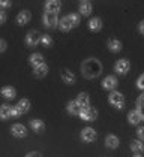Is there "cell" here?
I'll use <instances>...</instances> for the list:
<instances>
[{"label": "cell", "mask_w": 144, "mask_h": 157, "mask_svg": "<svg viewBox=\"0 0 144 157\" xmlns=\"http://www.w3.org/2000/svg\"><path fill=\"white\" fill-rule=\"evenodd\" d=\"M80 13L81 15H90L92 13V3L90 2H81L80 3Z\"/></svg>", "instance_id": "ffe728a7"}, {"label": "cell", "mask_w": 144, "mask_h": 157, "mask_svg": "<svg viewBox=\"0 0 144 157\" xmlns=\"http://www.w3.org/2000/svg\"><path fill=\"white\" fill-rule=\"evenodd\" d=\"M30 18H32V13L29 12V11H21V12L18 13V17H17V23L20 25H24L30 21Z\"/></svg>", "instance_id": "7c38bea8"}, {"label": "cell", "mask_w": 144, "mask_h": 157, "mask_svg": "<svg viewBox=\"0 0 144 157\" xmlns=\"http://www.w3.org/2000/svg\"><path fill=\"white\" fill-rule=\"evenodd\" d=\"M116 85H117V79H116V76H107V78L102 81V87H104V88H107V90H113V88H116Z\"/></svg>", "instance_id": "4fadbf2b"}, {"label": "cell", "mask_w": 144, "mask_h": 157, "mask_svg": "<svg viewBox=\"0 0 144 157\" xmlns=\"http://www.w3.org/2000/svg\"><path fill=\"white\" fill-rule=\"evenodd\" d=\"M108 49L110 51H113V52H117L122 49V44H120V40L117 39H110L108 40Z\"/></svg>", "instance_id": "44dd1931"}, {"label": "cell", "mask_w": 144, "mask_h": 157, "mask_svg": "<svg viewBox=\"0 0 144 157\" xmlns=\"http://www.w3.org/2000/svg\"><path fill=\"white\" fill-rule=\"evenodd\" d=\"M45 8H47V12H53L57 13L60 11V2H56V0H50L45 3Z\"/></svg>", "instance_id": "5bb4252c"}, {"label": "cell", "mask_w": 144, "mask_h": 157, "mask_svg": "<svg viewBox=\"0 0 144 157\" xmlns=\"http://www.w3.org/2000/svg\"><path fill=\"white\" fill-rule=\"evenodd\" d=\"M29 61H30V64L33 66V67H39V66H42V64H45L44 63V57H42V54H39V52H36V54H32L30 56V59H29Z\"/></svg>", "instance_id": "9c48e42d"}, {"label": "cell", "mask_w": 144, "mask_h": 157, "mask_svg": "<svg viewBox=\"0 0 144 157\" xmlns=\"http://www.w3.org/2000/svg\"><path fill=\"white\" fill-rule=\"evenodd\" d=\"M36 78H44L45 75L48 73V66L47 64H42V66H39V67H36L35 71H33Z\"/></svg>", "instance_id": "cb8c5ba5"}, {"label": "cell", "mask_w": 144, "mask_h": 157, "mask_svg": "<svg viewBox=\"0 0 144 157\" xmlns=\"http://www.w3.org/2000/svg\"><path fill=\"white\" fill-rule=\"evenodd\" d=\"M26 157H42V156H41L39 153H36V151H33V153H29V154H27Z\"/></svg>", "instance_id": "74e56055"}, {"label": "cell", "mask_w": 144, "mask_h": 157, "mask_svg": "<svg viewBox=\"0 0 144 157\" xmlns=\"http://www.w3.org/2000/svg\"><path fill=\"white\" fill-rule=\"evenodd\" d=\"M131 148H132V151H134V153H141V151L144 150V145H143L141 141H132Z\"/></svg>", "instance_id": "4316f807"}, {"label": "cell", "mask_w": 144, "mask_h": 157, "mask_svg": "<svg viewBox=\"0 0 144 157\" xmlns=\"http://www.w3.org/2000/svg\"><path fill=\"white\" fill-rule=\"evenodd\" d=\"M89 29H90L92 32H99V30L102 29V21H101L99 18H92V20L89 21Z\"/></svg>", "instance_id": "ac0fdd59"}, {"label": "cell", "mask_w": 144, "mask_h": 157, "mask_svg": "<svg viewBox=\"0 0 144 157\" xmlns=\"http://www.w3.org/2000/svg\"><path fill=\"white\" fill-rule=\"evenodd\" d=\"M59 23V20H57V13H53V12H47L44 13V24L50 27V29H54L56 25Z\"/></svg>", "instance_id": "3957f363"}, {"label": "cell", "mask_w": 144, "mask_h": 157, "mask_svg": "<svg viewBox=\"0 0 144 157\" xmlns=\"http://www.w3.org/2000/svg\"><path fill=\"white\" fill-rule=\"evenodd\" d=\"M81 111H83V108H81L77 102H69V103H68V112H69V114L80 115V114H81Z\"/></svg>", "instance_id": "e0dca14e"}, {"label": "cell", "mask_w": 144, "mask_h": 157, "mask_svg": "<svg viewBox=\"0 0 144 157\" xmlns=\"http://www.w3.org/2000/svg\"><path fill=\"white\" fill-rule=\"evenodd\" d=\"M18 115H21V114L18 112V109H17V108H12V117H14V118H17Z\"/></svg>", "instance_id": "d590c367"}, {"label": "cell", "mask_w": 144, "mask_h": 157, "mask_svg": "<svg viewBox=\"0 0 144 157\" xmlns=\"http://www.w3.org/2000/svg\"><path fill=\"white\" fill-rule=\"evenodd\" d=\"M60 29H62L63 32H68V30H71L72 29V24H71V21H69L68 17H65V18L60 20Z\"/></svg>", "instance_id": "484cf974"}, {"label": "cell", "mask_w": 144, "mask_h": 157, "mask_svg": "<svg viewBox=\"0 0 144 157\" xmlns=\"http://www.w3.org/2000/svg\"><path fill=\"white\" fill-rule=\"evenodd\" d=\"M110 103L113 105V106H116V108L122 109L123 108V103H125V97L122 93L119 91H113L111 94H110Z\"/></svg>", "instance_id": "7a4b0ae2"}, {"label": "cell", "mask_w": 144, "mask_h": 157, "mask_svg": "<svg viewBox=\"0 0 144 157\" xmlns=\"http://www.w3.org/2000/svg\"><path fill=\"white\" fill-rule=\"evenodd\" d=\"M41 42H42L45 47H51V37L48 36V35H42V36H41Z\"/></svg>", "instance_id": "f1b7e54d"}, {"label": "cell", "mask_w": 144, "mask_h": 157, "mask_svg": "<svg viewBox=\"0 0 144 157\" xmlns=\"http://www.w3.org/2000/svg\"><path fill=\"white\" fill-rule=\"evenodd\" d=\"M11 130H12V135L17 136V138H24L27 135V129L24 127V124H20V123L14 124L11 127Z\"/></svg>", "instance_id": "8992f818"}, {"label": "cell", "mask_w": 144, "mask_h": 157, "mask_svg": "<svg viewBox=\"0 0 144 157\" xmlns=\"http://www.w3.org/2000/svg\"><path fill=\"white\" fill-rule=\"evenodd\" d=\"M9 117H12V108L8 105L0 106V118L2 120H8Z\"/></svg>", "instance_id": "d6986e66"}, {"label": "cell", "mask_w": 144, "mask_h": 157, "mask_svg": "<svg viewBox=\"0 0 144 157\" xmlns=\"http://www.w3.org/2000/svg\"><path fill=\"white\" fill-rule=\"evenodd\" d=\"M68 18H69V21H71L72 27H75V25L80 24V17H78L77 13H69V15H68Z\"/></svg>", "instance_id": "83f0119b"}, {"label": "cell", "mask_w": 144, "mask_h": 157, "mask_svg": "<svg viewBox=\"0 0 144 157\" xmlns=\"http://www.w3.org/2000/svg\"><path fill=\"white\" fill-rule=\"evenodd\" d=\"M114 69H116V72L120 73V75L128 73V71H129V61L128 60H119L117 63H116Z\"/></svg>", "instance_id": "ba28073f"}, {"label": "cell", "mask_w": 144, "mask_h": 157, "mask_svg": "<svg viewBox=\"0 0 144 157\" xmlns=\"http://www.w3.org/2000/svg\"><path fill=\"white\" fill-rule=\"evenodd\" d=\"M138 29H140V33H141V35H144V21H141V23H140Z\"/></svg>", "instance_id": "f35d334b"}, {"label": "cell", "mask_w": 144, "mask_h": 157, "mask_svg": "<svg viewBox=\"0 0 144 157\" xmlns=\"http://www.w3.org/2000/svg\"><path fill=\"white\" fill-rule=\"evenodd\" d=\"M15 88L14 87H9V85H6V87H3L2 88V96L6 97V99H12V97H15Z\"/></svg>", "instance_id": "7402d4cb"}, {"label": "cell", "mask_w": 144, "mask_h": 157, "mask_svg": "<svg viewBox=\"0 0 144 157\" xmlns=\"http://www.w3.org/2000/svg\"><path fill=\"white\" fill-rule=\"evenodd\" d=\"M11 5V2H0V8H9Z\"/></svg>", "instance_id": "e575fe53"}, {"label": "cell", "mask_w": 144, "mask_h": 157, "mask_svg": "<svg viewBox=\"0 0 144 157\" xmlns=\"http://www.w3.org/2000/svg\"><path fill=\"white\" fill-rule=\"evenodd\" d=\"M128 120L131 124H138L140 121H141V117H140V114L137 112V111H131L129 114H128Z\"/></svg>", "instance_id": "d4e9b609"}, {"label": "cell", "mask_w": 144, "mask_h": 157, "mask_svg": "<svg viewBox=\"0 0 144 157\" xmlns=\"http://www.w3.org/2000/svg\"><path fill=\"white\" fill-rule=\"evenodd\" d=\"M137 85H138V88H141V90H144V73L138 78V81H137Z\"/></svg>", "instance_id": "f546056e"}, {"label": "cell", "mask_w": 144, "mask_h": 157, "mask_svg": "<svg viewBox=\"0 0 144 157\" xmlns=\"http://www.w3.org/2000/svg\"><path fill=\"white\" fill-rule=\"evenodd\" d=\"M39 40H41V36H39V33H38L36 30L29 32L27 36H26V44H27V47H36Z\"/></svg>", "instance_id": "277c9868"}, {"label": "cell", "mask_w": 144, "mask_h": 157, "mask_svg": "<svg viewBox=\"0 0 144 157\" xmlns=\"http://www.w3.org/2000/svg\"><path fill=\"white\" fill-rule=\"evenodd\" d=\"M6 21V12L5 11H0V24H3Z\"/></svg>", "instance_id": "d6a6232c"}, {"label": "cell", "mask_w": 144, "mask_h": 157, "mask_svg": "<svg viewBox=\"0 0 144 157\" xmlns=\"http://www.w3.org/2000/svg\"><path fill=\"white\" fill-rule=\"evenodd\" d=\"M30 127H32L35 132L39 133L45 129V124H44V121H41V120H32L30 121Z\"/></svg>", "instance_id": "603a6c76"}, {"label": "cell", "mask_w": 144, "mask_h": 157, "mask_svg": "<svg viewBox=\"0 0 144 157\" xmlns=\"http://www.w3.org/2000/svg\"><path fill=\"white\" fill-rule=\"evenodd\" d=\"M5 49H6V40L0 39V52H3Z\"/></svg>", "instance_id": "836d02e7"}, {"label": "cell", "mask_w": 144, "mask_h": 157, "mask_svg": "<svg viewBox=\"0 0 144 157\" xmlns=\"http://www.w3.org/2000/svg\"><path fill=\"white\" fill-rule=\"evenodd\" d=\"M137 135H138V138L144 141V127H138V130H137Z\"/></svg>", "instance_id": "4dcf8cb0"}, {"label": "cell", "mask_w": 144, "mask_h": 157, "mask_svg": "<svg viewBox=\"0 0 144 157\" xmlns=\"http://www.w3.org/2000/svg\"><path fill=\"white\" fill-rule=\"evenodd\" d=\"M96 115H98V112H96V109H93V108H86V109H83L81 111V114H80V117L83 118V120H86V121H93L96 118Z\"/></svg>", "instance_id": "5b68a950"}, {"label": "cell", "mask_w": 144, "mask_h": 157, "mask_svg": "<svg viewBox=\"0 0 144 157\" xmlns=\"http://www.w3.org/2000/svg\"><path fill=\"white\" fill-rule=\"evenodd\" d=\"M60 76H62V79H63L66 84H74V82H75V75H74L71 71H68V69H62Z\"/></svg>", "instance_id": "8fae6325"}, {"label": "cell", "mask_w": 144, "mask_h": 157, "mask_svg": "<svg viewBox=\"0 0 144 157\" xmlns=\"http://www.w3.org/2000/svg\"><path fill=\"white\" fill-rule=\"evenodd\" d=\"M134 157H141V156H140V154H135V156H134Z\"/></svg>", "instance_id": "ab89813d"}, {"label": "cell", "mask_w": 144, "mask_h": 157, "mask_svg": "<svg viewBox=\"0 0 144 157\" xmlns=\"http://www.w3.org/2000/svg\"><path fill=\"white\" fill-rule=\"evenodd\" d=\"M81 72L86 78H96L102 72V64L96 59H87L81 64Z\"/></svg>", "instance_id": "6da1fadb"}, {"label": "cell", "mask_w": 144, "mask_h": 157, "mask_svg": "<svg viewBox=\"0 0 144 157\" xmlns=\"http://www.w3.org/2000/svg\"><path fill=\"white\" fill-rule=\"evenodd\" d=\"M96 138V132L92 129V127H86L83 129V132H81V139H83L84 142H92V141H95Z\"/></svg>", "instance_id": "52a82bcc"}, {"label": "cell", "mask_w": 144, "mask_h": 157, "mask_svg": "<svg viewBox=\"0 0 144 157\" xmlns=\"http://www.w3.org/2000/svg\"><path fill=\"white\" fill-rule=\"evenodd\" d=\"M137 112L140 114L141 120H144V105H138V109H137Z\"/></svg>", "instance_id": "1f68e13d"}, {"label": "cell", "mask_w": 144, "mask_h": 157, "mask_svg": "<svg viewBox=\"0 0 144 157\" xmlns=\"http://www.w3.org/2000/svg\"><path fill=\"white\" fill-rule=\"evenodd\" d=\"M75 102L83 109H86V108H89V105H90V97H89V94H86V93H80Z\"/></svg>", "instance_id": "30bf717a"}, {"label": "cell", "mask_w": 144, "mask_h": 157, "mask_svg": "<svg viewBox=\"0 0 144 157\" xmlns=\"http://www.w3.org/2000/svg\"><path fill=\"white\" fill-rule=\"evenodd\" d=\"M15 108L18 109V112H20V114H26V112L30 109V100H27V99H21Z\"/></svg>", "instance_id": "9a60e30c"}, {"label": "cell", "mask_w": 144, "mask_h": 157, "mask_svg": "<svg viewBox=\"0 0 144 157\" xmlns=\"http://www.w3.org/2000/svg\"><path fill=\"white\" fill-rule=\"evenodd\" d=\"M137 103H138V105H144V94H141V96L137 99Z\"/></svg>", "instance_id": "8d00e7d4"}, {"label": "cell", "mask_w": 144, "mask_h": 157, "mask_svg": "<svg viewBox=\"0 0 144 157\" xmlns=\"http://www.w3.org/2000/svg\"><path fill=\"white\" fill-rule=\"evenodd\" d=\"M105 145L108 148H117L119 147V138L116 135H108L105 139Z\"/></svg>", "instance_id": "2e32d148"}]
</instances>
